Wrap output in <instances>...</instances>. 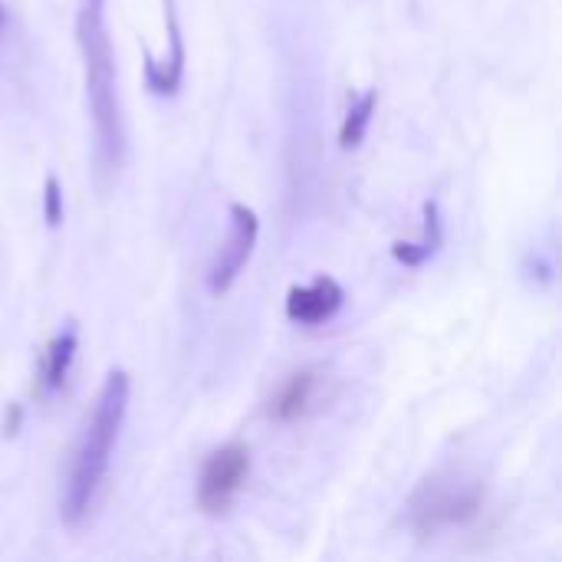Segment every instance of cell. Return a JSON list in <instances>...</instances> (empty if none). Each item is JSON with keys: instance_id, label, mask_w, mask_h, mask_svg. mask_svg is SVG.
I'll return each mask as SVG.
<instances>
[{"instance_id": "cell-8", "label": "cell", "mask_w": 562, "mask_h": 562, "mask_svg": "<svg viewBox=\"0 0 562 562\" xmlns=\"http://www.w3.org/2000/svg\"><path fill=\"white\" fill-rule=\"evenodd\" d=\"M76 349H79V329L69 323L43 352L40 359V392L49 395V392H59L69 379V369L76 362Z\"/></svg>"}, {"instance_id": "cell-3", "label": "cell", "mask_w": 562, "mask_h": 562, "mask_svg": "<svg viewBox=\"0 0 562 562\" xmlns=\"http://www.w3.org/2000/svg\"><path fill=\"white\" fill-rule=\"evenodd\" d=\"M484 510V481L468 471L431 474L408 504L412 527L418 537H438L441 530L464 527Z\"/></svg>"}, {"instance_id": "cell-10", "label": "cell", "mask_w": 562, "mask_h": 562, "mask_svg": "<svg viewBox=\"0 0 562 562\" xmlns=\"http://www.w3.org/2000/svg\"><path fill=\"white\" fill-rule=\"evenodd\" d=\"M441 244V221H438V204L428 201L425 204V240L422 244H395V260H402L405 267H422Z\"/></svg>"}, {"instance_id": "cell-5", "label": "cell", "mask_w": 562, "mask_h": 562, "mask_svg": "<svg viewBox=\"0 0 562 562\" xmlns=\"http://www.w3.org/2000/svg\"><path fill=\"white\" fill-rule=\"evenodd\" d=\"M231 224H227V237L217 250V260L207 273V290L214 296L227 293L237 277L244 273L250 254H254V244H257V234H260V221L257 214L247 207V204H231Z\"/></svg>"}, {"instance_id": "cell-1", "label": "cell", "mask_w": 562, "mask_h": 562, "mask_svg": "<svg viewBox=\"0 0 562 562\" xmlns=\"http://www.w3.org/2000/svg\"><path fill=\"white\" fill-rule=\"evenodd\" d=\"M128 395H132L128 375L122 369L109 372L95 402H92V412L82 425V435L72 448V461L66 471V487H63V504H59L63 510L59 514L69 527H76L89 517L95 494L105 484L112 451H115L122 422L128 415Z\"/></svg>"}, {"instance_id": "cell-12", "label": "cell", "mask_w": 562, "mask_h": 562, "mask_svg": "<svg viewBox=\"0 0 562 562\" xmlns=\"http://www.w3.org/2000/svg\"><path fill=\"white\" fill-rule=\"evenodd\" d=\"M43 211H46V224L59 227L63 221V191L56 178H46V194H43Z\"/></svg>"}, {"instance_id": "cell-7", "label": "cell", "mask_w": 562, "mask_h": 562, "mask_svg": "<svg viewBox=\"0 0 562 562\" xmlns=\"http://www.w3.org/2000/svg\"><path fill=\"white\" fill-rule=\"evenodd\" d=\"M319 389V372L316 369H300L293 375H286L280 382V389L273 392L270 405H267V418L270 422H280V425H290L296 418H303L313 405V395Z\"/></svg>"}, {"instance_id": "cell-2", "label": "cell", "mask_w": 562, "mask_h": 562, "mask_svg": "<svg viewBox=\"0 0 562 562\" xmlns=\"http://www.w3.org/2000/svg\"><path fill=\"white\" fill-rule=\"evenodd\" d=\"M76 36L86 63V95L95 128V155L102 171L115 175L125 161V125L115 86V56L105 30V0H79Z\"/></svg>"}, {"instance_id": "cell-13", "label": "cell", "mask_w": 562, "mask_h": 562, "mask_svg": "<svg viewBox=\"0 0 562 562\" xmlns=\"http://www.w3.org/2000/svg\"><path fill=\"white\" fill-rule=\"evenodd\" d=\"M7 23V13H3V3H0V26Z\"/></svg>"}, {"instance_id": "cell-11", "label": "cell", "mask_w": 562, "mask_h": 562, "mask_svg": "<svg viewBox=\"0 0 562 562\" xmlns=\"http://www.w3.org/2000/svg\"><path fill=\"white\" fill-rule=\"evenodd\" d=\"M379 105V92H366L362 99L352 102V109L346 112L342 119V128H339V145L342 148H359L366 132H369V122H372V112Z\"/></svg>"}, {"instance_id": "cell-6", "label": "cell", "mask_w": 562, "mask_h": 562, "mask_svg": "<svg viewBox=\"0 0 562 562\" xmlns=\"http://www.w3.org/2000/svg\"><path fill=\"white\" fill-rule=\"evenodd\" d=\"M346 293L333 277H316L310 286H293L286 296V316L300 326H319L329 323L339 306H342Z\"/></svg>"}, {"instance_id": "cell-4", "label": "cell", "mask_w": 562, "mask_h": 562, "mask_svg": "<svg viewBox=\"0 0 562 562\" xmlns=\"http://www.w3.org/2000/svg\"><path fill=\"white\" fill-rule=\"evenodd\" d=\"M250 477V451L244 445H224L217 448L198 477V507L207 517H224L234 501L240 497L244 484Z\"/></svg>"}, {"instance_id": "cell-9", "label": "cell", "mask_w": 562, "mask_h": 562, "mask_svg": "<svg viewBox=\"0 0 562 562\" xmlns=\"http://www.w3.org/2000/svg\"><path fill=\"white\" fill-rule=\"evenodd\" d=\"M165 3H168V26H171V56H168L165 63H155V59L148 56V63H145L148 86H151V92H158V95L178 92V86H181V69H184V43H181V30H178V16H175L171 0H165Z\"/></svg>"}]
</instances>
